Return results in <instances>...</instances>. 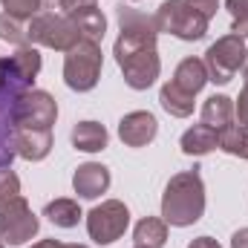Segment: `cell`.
<instances>
[{
  "instance_id": "6da1fadb",
  "label": "cell",
  "mask_w": 248,
  "mask_h": 248,
  "mask_svg": "<svg viewBox=\"0 0 248 248\" xmlns=\"http://www.w3.org/2000/svg\"><path fill=\"white\" fill-rule=\"evenodd\" d=\"M156 17L136 9H119V41L113 46V55L130 90H147L159 78L162 61L156 55Z\"/></svg>"
},
{
  "instance_id": "7a4b0ae2",
  "label": "cell",
  "mask_w": 248,
  "mask_h": 248,
  "mask_svg": "<svg viewBox=\"0 0 248 248\" xmlns=\"http://www.w3.org/2000/svg\"><path fill=\"white\" fill-rule=\"evenodd\" d=\"M205 214V185L199 170H185L170 176V182L162 193V219L168 225L185 228L193 225L199 217Z\"/></svg>"
},
{
  "instance_id": "3957f363",
  "label": "cell",
  "mask_w": 248,
  "mask_h": 248,
  "mask_svg": "<svg viewBox=\"0 0 248 248\" xmlns=\"http://www.w3.org/2000/svg\"><path fill=\"white\" fill-rule=\"evenodd\" d=\"M153 17L159 32H168L179 41H202L208 32V17L187 0H165Z\"/></svg>"
},
{
  "instance_id": "277c9868",
  "label": "cell",
  "mask_w": 248,
  "mask_h": 248,
  "mask_svg": "<svg viewBox=\"0 0 248 248\" xmlns=\"http://www.w3.org/2000/svg\"><path fill=\"white\" fill-rule=\"evenodd\" d=\"M101 46L93 41H78L63 58V81L75 93H90L101 78Z\"/></svg>"
},
{
  "instance_id": "5b68a950",
  "label": "cell",
  "mask_w": 248,
  "mask_h": 248,
  "mask_svg": "<svg viewBox=\"0 0 248 248\" xmlns=\"http://www.w3.org/2000/svg\"><path fill=\"white\" fill-rule=\"evenodd\" d=\"M29 41L41 44V46H49V49H58V52H69L81 41V32L66 15L38 12L29 20Z\"/></svg>"
},
{
  "instance_id": "8992f818",
  "label": "cell",
  "mask_w": 248,
  "mask_h": 248,
  "mask_svg": "<svg viewBox=\"0 0 248 248\" xmlns=\"http://www.w3.org/2000/svg\"><path fill=\"white\" fill-rule=\"evenodd\" d=\"M246 58H248V49L243 44V38L237 35H225L219 38L217 44L208 46L205 52V69H208V81L214 84H228L243 66H246Z\"/></svg>"
},
{
  "instance_id": "52a82bcc",
  "label": "cell",
  "mask_w": 248,
  "mask_h": 248,
  "mask_svg": "<svg viewBox=\"0 0 248 248\" xmlns=\"http://www.w3.org/2000/svg\"><path fill=\"white\" fill-rule=\"evenodd\" d=\"M127 225H130V211H127V205L119 202V199H107V202L95 205L87 214L90 240H95L98 246H110V243L122 240Z\"/></svg>"
},
{
  "instance_id": "ba28073f",
  "label": "cell",
  "mask_w": 248,
  "mask_h": 248,
  "mask_svg": "<svg viewBox=\"0 0 248 248\" xmlns=\"http://www.w3.org/2000/svg\"><path fill=\"white\" fill-rule=\"evenodd\" d=\"M38 234V217L32 214L29 202L23 196L9 199L0 205V240L9 246H23Z\"/></svg>"
},
{
  "instance_id": "9c48e42d",
  "label": "cell",
  "mask_w": 248,
  "mask_h": 248,
  "mask_svg": "<svg viewBox=\"0 0 248 248\" xmlns=\"http://www.w3.org/2000/svg\"><path fill=\"white\" fill-rule=\"evenodd\" d=\"M58 119V104L49 93L44 90H26L17 98V110H15V122L20 127H46L52 130V124Z\"/></svg>"
},
{
  "instance_id": "30bf717a",
  "label": "cell",
  "mask_w": 248,
  "mask_h": 248,
  "mask_svg": "<svg viewBox=\"0 0 248 248\" xmlns=\"http://www.w3.org/2000/svg\"><path fill=\"white\" fill-rule=\"evenodd\" d=\"M26 90L15 87V84H6L0 87V170L3 168H12V159L17 156L15 153V110H17V98L23 95Z\"/></svg>"
},
{
  "instance_id": "8fae6325",
  "label": "cell",
  "mask_w": 248,
  "mask_h": 248,
  "mask_svg": "<svg viewBox=\"0 0 248 248\" xmlns=\"http://www.w3.org/2000/svg\"><path fill=\"white\" fill-rule=\"evenodd\" d=\"M41 72V52L35 46H17L15 55L3 58V81L20 90H32V81Z\"/></svg>"
},
{
  "instance_id": "7c38bea8",
  "label": "cell",
  "mask_w": 248,
  "mask_h": 248,
  "mask_svg": "<svg viewBox=\"0 0 248 248\" xmlns=\"http://www.w3.org/2000/svg\"><path fill=\"white\" fill-rule=\"evenodd\" d=\"M52 150V130L46 127H20L15 130V153L26 162H41Z\"/></svg>"
},
{
  "instance_id": "4fadbf2b",
  "label": "cell",
  "mask_w": 248,
  "mask_h": 248,
  "mask_svg": "<svg viewBox=\"0 0 248 248\" xmlns=\"http://www.w3.org/2000/svg\"><path fill=\"white\" fill-rule=\"evenodd\" d=\"M156 133H159V122L153 119V113H144V110L127 113L119 122V139L127 147H144L156 139Z\"/></svg>"
},
{
  "instance_id": "5bb4252c",
  "label": "cell",
  "mask_w": 248,
  "mask_h": 248,
  "mask_svg": "<svg viewBox=\"0 0 248 248\" xmlns=\"http://www.w3.org/2000/svg\"><path fill=\"white\" fill-rule=\"evenodd\" d=\"M72 187L81 199H98L101 193H107L110 187V170L98 162H87L75 170L72 176Z\"/></svg>"
},
{
  "instance_id": "9a60e30c",
  "label": "cell",
  "mask_w": 248,
  "mask_h": 248,
  "mask_svg": "<svg viewBox=\"0 0 248 248\" xmlns=\"http://www.w3.org/2000/svg\"><path fill=\"white\" fill-rule=\"evenodd\" d=\"M179 147L185 156H208L211 150L219 147V130H214L208 124H193L190 130L182 133Z\"/></svg>"
},
{
  "instance_id": "2e32d148",
  "label": "cell",
  "mask_w": 248,
  "mask_h": 248,
  "mask_svg": "<svg viewBox=\"0 0 248 248\" xmlns=\"http://www.w3.org/2000/svg\"><path fill=\"white\" fill-rule=\"evenodd\" d=\"M66 17H69V20L78 26V32H81V41L101 44V38H104V32H107V17H104V12H101L98 6L78 9V12L66 15Z\"/></svg>"
},
{
  "instance_id": "e0dca14e",
  "label": "cell",
  "mask_w": 248,
  "mask_h": 248,
  "mask_svg": "<svg viewBox=\"0 0 248 248\" xmlns=\"http://www.w3.org/2000/svg\"><path fill=\"white\" fill-rule=\"evenodd\" d=\"M72 144L84 153H98L107 147V130L98 122H78L72 127Z\"/></svg>"
},
{
  "instance_id": "ac0fdd59",
  "label": "cell",
  "mask_w": 248,
  "mask_h": 248,
  "mask_svg": "<svg viewBox=\"0 0 248 248\" xmlns=\"http://www.w3.org/2000/svg\"><path fill=\"white\" fill-rule=\"evenodd\" d=\"M173 84L182 87L190 95H196V93L208 84V69H205V63L199 61V58H185V61H179L176 72H173Z\"/></svg>"
},
{
  "instance_id": "d6986e66",
  "label": "cell",
  "mask_w": 248,
  "mask_h": 248,
  "mask_svg": "<svg viewBox=\"0 0 248 248\" xmlns=\"http://www.w3.org/2000/svg\"><path fill=\"white\" fill-rule=\"evenodd\" d=\"M231 122H234V101L228 95H211L202 104V124L214 130H225Z\"/></svg>"
},
{
  "instance_id": "ffe728a7",
  "label": "cell",
  "mask_w": 248,
  "mask_h": 248,
  "mask_svg": "<svg viewBox=\"0 0 248 248\" xmlns=\"http://www.w3.org/2000/svg\"><path fill=\"white\" fill-rule=\"evenodd\" d=\"M159 101H162V107H165L170 116H176V119H187V116L193 113V95L185 93L182 87H176L173 81H168V84L162 87Z\"/></svg>"
},
{
  "instance_id": "44dd1931",
  "label": "cell",
  "mask_w": 248,
  "mask_h": 248,
  "mask_svg": "<svg viewBox=\"0 0 248 248\" xmlns=\"http://www.w3.org/2000/svg\"><path fill=\"white\" fill-rule=\"evenodd\" d=\"M136 246H147V248H162L168 243V222L159 217H144L136 231H133Z\"/></svg>"
},
{
  "instance_id": "7402d4cb",
  "label": "cell",
  "mask_w": 248,
  "mask_h": 248,
  "mask_svg": "<svg viewBox=\"0 0 248 248\" xmlns=\"http://www.w3.org/2000/svg\"><path fill=\"white\" fill-rule=\"evenodd\" d=\"M44 217L52 222V225H58V228H75L78 225V219H81V208H78V202L75 199H52L46 208H44Z\"/></svg>"
},
{
  "instance_id": "603a6c76",
  "label": "cell",
  "mask_w": 248,
  "mask_h": 248,
  "mask_svg": "<svg viewBox=\"0 0 248 248\" xmlns=\"http://www.w3.org/2000/svg\"><path fill=\"white\" fill-rule=\"evenodd\" d=\"M219 147L231 156L248 159V127L246 124H228L225 130H219Z\"/></svg>"
},
{
  "instance_id": "cb8c5ba5",
  "label": "cell",
  "mask_w": 248,
  "mask_h": 248,
  "mask_svg": "<svg viewBox=\"0 0 248 248\" xmlns=\"http://www.w3.org/2000/svg\"><path fill=\"white\" fill-rule=\"evenodd\" d=\"M0 38L6 44L26 46V41H29V23L20 20V17H15V15H9V12H3L0 15Z\"/></svg>"
},
{
  "instance_id": "d4e9b609",
  "label": "cell",
  "mask_w": 248,
  "mask_h": 248,
  "mask_svg": "<svg viewBox=\"0 0 248 248\" xmlns=\"http://www.w3.org/2000/svg\"><path fill=\"white\" fill-rule=\"evenodd\" d=\"M0 3H3V9H6L9 15H15V17H20V20H32V17L38 15V9H41L38 0H0Z\"/></svg>"
},
{
  "instance_id": "484cf974",
  "label": "cell",
  "mask_w": 248,
  "mask_h": 248,
  "mask_svg": "<svg viewBox=\"0 0 248 248\" xmlns=\"http://www.w3.org/2000/svg\"><path fill=\"white\" fill-rule=\"evenodd\" d=\"M15 196H20V179H17L15 170L3 168V170H0V205H6V202L15 199Z\"/></svg>"
},
{
  "instance_id": "4316f807",
  "label": "cell",
  "mask_w": 248,
  "mask_h": 248,
  "mask_svg": "<svg viewBox=\"0 0 248 248\" xmlns=\"http://www.w3.org/2000/svg\"><path fill=\"white\" fill-rule=\"evenodd\" d=\"M234 116L240 119V124H246L248 127V78H246V84H243V90H240L237 104H234Z\"/></svg>"
},
{
  "instance_id": "83f0119b",
  "label": "cell",
  "mask_w": 248,
  "mask_h": 248,
  "mask_svg": "<svg viewBox=\"0 0 248 248\" xmlns=\"http://www.w3.org/2000/svg\"><path fill=\"white\" fill-rule=\"evenodd\" d=\"M225 9L231 12V17H234V20L248 17V0H225Z\"/></svg>"
},
{
  "instance_id": "f1b7e54d",
  "label": "cell",
  "mask_w": 248,
  "mask_h": 248,
  "mask_svg": "<svg viewBox=\"0 0 248 248\" xmlns=\"http://www.w3.org/2000/svg\"><path fill=\"white\" fill-rule=\"evenodd\" d=\"M187 3H190L193 9H199V12H202L208 20L217 15V6H219V0H187Z\"/></svg>"
},
{
  "instance_id": "f546056e",
  "label": "cell",
  "mask_w": 248,
  "mask_h": 248,
  "mask_svg": "<svg viewBox=\"0 0 248 248\" xmlns=\"http://www.w3.org/2000/svg\"><path fill=\"white\" fill-rule=\"evenodd\" d=\"M87 6H95V0H61L63 15H72V12H78V9H87Z\"/></svg>"
},
{
  "instance_id": "4dcf8cb0",
  "label": "cell",
  "mask_w": 248,
  "mask_h": 248,
  "mask_svg": "<svg viewBox=\"0 0 248 248\" xmlns=\"http://www.w3.org/2000/svg\"><path fill=\"white\" fill-rule=\"evenodd\" d=\"M187 248H222V246H219L214 237H196V240H193Z\"/></svg>"
},
{
  "instance_id": "1f68e13d",
  "label": "cell",
  "mask_w": 248,
  "mask_h": 248,
  "mask_svg": "<svg viewBox=\"0 0 248 248\" xmlns=\"http://www.w3.org/2000/svg\"><path fill=\"white\" fill-rule=\"evenodd\" d=\"M231 248H248V228H240L231 237Z\"/></svg>"
},
{
  "instance_id": "d6a6232c",
  "label": "cell",
  "mask_w": 248,
  "mask_h": 248,
  "mask_svg": "<svg viewBox=\"0 0 248 248\" xmlns=\"http://www.w3.org/2000/svg\"><path fill=\"white\" fill-rule=\"evenodd\" d=\"M231 35H237V38H248V17H243V20H234Z\"/></svg>"
},
{
  "instance_id": "836d02e7",
  "label": "cell",
  "mask_w": 248,
  "mask_h": 248,
  "mask_svg": "<svg viewBox=\"0 0 248 248\" xmlns=\"http://www.w3.org/2000/svg\"><path fill=\"white\" fill-rule=\"evenodd\" d=\"M32 248H66V246L58 243V240H44V243H35Z\"/></svg>"
},
{
  "instance_id": "e575fe53",
  "label": "cell",
  "mask_w": 248,
  "mask_h": 248,
  "mask_svg": "<svg viewBox=\"0 0 248 248\" xmlns=\"http://www.w3.org/2000/svg\"><path fill=\"white\" fill-rule=\"evenodd\" d=\"M41 9H52V6H61V0H38Z\"/></svg>"
},
{
  "instance_id": "d590c367",
  "label": "cell",
  "mask_w": 248,
  "mask_h": 248,
  "mask_svg": "<svg viewBox=\"0 0 248 248\" xmlns=\"http://www.w3.org/2000/svg\"><path fill=\"white\" fill-rule=\"evenodd\" d=\"M0 87H3V58H0Z\"/></svg>"
},
{
  "instance_id": "8d00e7d4",
  "label": "cell",
  "mask_w": 248,
  "mask_h": 248,
  "mask_svg": "<svg viewBox=\"0 0 248 248\" xmlns=\"http://www.w3.org/2000/svg\"><path fill=\"white\" fill-rule=\"evenodd\" d=\"M66 248H87V246H78V243H72V246H66Z\"/></svg>"
},
{
  "instance_id": "74e56055",
  "label": "cell",
  "mask_w": 248,
  "mask_h": 248,
  "mask_svg": "<svg viewBox=\"0 0 248 248\" xmlns=\"http://www.w3.org/2000/svg\"><path fill=\"white\" fill-rule=\"evenodd\" d=\"M133 248H147V246H133Z\"/></svg>"
},
{
  "instance_id": "f35d334b",
  "label": "cell",
  "mask_w": 248,
  "mask_h": 248,
  "mask_svg": "<svg viewBox=\"0 0 248 248\" xmlns=\"http://www.w3.org/2000/svg\"><path fill=\"white\" fill-rule=\"evenodd\" d=\"M0 248H3V243H0Z\"/></svg>"
}]
</instances>
